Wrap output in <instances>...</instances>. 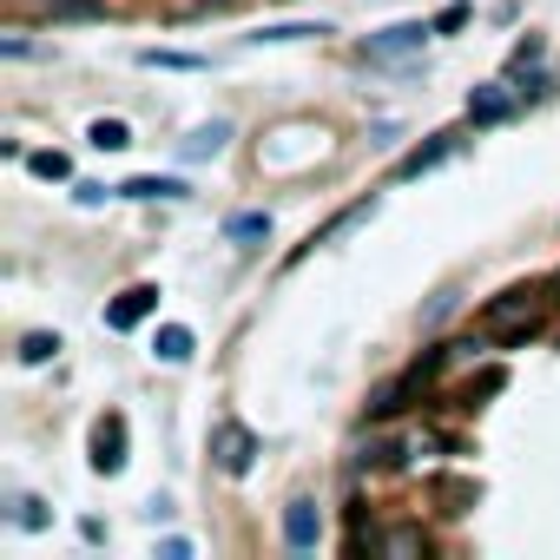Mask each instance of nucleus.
Masks as SVG:
<instances>
[{"instance_id": "obj_1", "label": "nucleus", "mask_w": 560, "mask_h": 560, "mask_svg": "<svg viewBox=\"0 0 560 560\" xmlns=\"http://www.w3.org/2000/svg\"><path fill=\"white\" fill-rule=\"evenodd\" d=\"M337 152V132L317 126V119H284V126H270L264 145H257V172H277V178H298L311 165H324Z\"/></svg>"}, {"instance_id": "obj_19", "label": "nucleus", "mask_w": 560, "mask_h": 560, "mask_svg": "<svg viewBox=\"0 0 560 560\" xmlns=\"http://www.w3.org/2000/svg\"><path fill=\"white\" fill-rule=\"evenodd\" d=\"M27 8H40L47 21H86V14H100V0H27Z\"/></svg>"}, {"instance_id": "obj_14", "label": "nucleus", "mask_w": 560, "mask_h": 560, "mask_svg": "<svg viewBox=\"0 0 560 560\" xmlns=\"http://www.w3.org/2000/svg\"><path fill=\"white\" fill-rule=\"evenodd\" d=\"M86 145H93V152H126V145H132V126H126V119H93V126H86Z\"/></svg>"}, {"instance_id": "obj_13", "label": "nucleus", "mask_w": 560, "mask_h": 560, "mask_svg": "<svg viewBox=\"0 0 560 560\" xmlns=\"http://www.w3.org/2000/svg\"><path fill=\"white\" fill-rule=\"evenodd\" d=\"M139 67H159V73H205V54H172V47H145Z\"/></svg>"}, {"instance_id": "obj_10", "label": "nucleus", "mask_w": 560, "mask_h": 560, "mask_svg": "<svg viewBox=\"0 0 560 560\" xmlns=\"http://www.w3.org/2000/svg\"><path fill=\"white\" fill-rule=\"evenodd\" d=\"M330 27L324 21H277V27H257L250 47H291V40H324Z\"/></svg>"}, {"instance_id": "obj_23", "label": "nucleus", "mask_w": 560, "mask_h": 560, "mask_svg": "<svg viewBox=\"0 0 560 560\" xmlns=\"http://www.w3.org/2000/svg\"><path fill=\"white\" fill-rule=\"evenodd\" d=\"M455 27H468V0H448V8L435 14V34H455Z\"/></svg>"}, {"instance_id": "obj_12", "label": "nucleus", "mask_w": 560, "mask_h": 560, "mask_svg": "<svg viewBox=\"0 0 560 560\" xmlns=\"http://www.w3.org/2000/svg\"><path fill=\"white\" fill-rule=\"evenodd\" d=\"M191 350H198V337L185 324H159V337H152V357L159 363H191Z\"/></svg>"}, {"instance_id": "obj_21", "label": "nucleus", "mask_w": 560, "mask_h": 560, "mask_svg": "<svg viewBox=\"0 0 560 560\" xmlns=\"http://www.w3.org/2000/svg\"><path fill=\"white\" fill-rule=\"evenodd\" d=\"M54 357H60V337H47V330L21 337V363H54Z\"/></svg>"}, {"instance_id": "obj_11", "label": "nucleus", "mask_w": 560, "mask_h": 560, "mask_svg": "<svg viewBox=\"0 0 560 560\" xmlns=\"http://www.w3.org/2000/svg\"><path fill=\"white\" fill-rule=\"evenodd\" d=\"M514 100H521V93H501V86H481V93L468 100V119H475V126H501V119L514 113Z\"/></svg>"}, {"instance_id": "obj_3", "label": "nucleus", "mask_w": 560, "mask_h": 560, "mask_svg": "<svg viewBox=\"0 0 560 560\" xmlns=\"http://www.w3.org/2000/svg\"><path fill=\"white\" fill-rule=\"evenodd\" d=\"M211 462H218V475H250V462H257V435L244 429V422H218L211 429Z\"/></svg>"}, {"instance_id": "obj_20", "label": "nucleus", "mask_w": 560, "mask_h": 560, "mask_svg": "<svg viewBox=\"0 0 560 560\" xmlns=\"http://www.w3.org/2000/svg\"><path fill=\"white\" fill-rule=\"evenodd\" d=\"M27 172H34V178H47V185H60V178H73V165H67V152H27Z\"/></svg>"}, {"instance_id": "obj_6", "label": "nucleus", "mask_w": 560, "mask_h": 560, "mask_svg": "<svg viewBox=\"0 0 560 560\" xmlns=\"http://www.w3.org/2000/svg\"><path fill=\"white\" fill-rule=\"evenodd\" d=\"M126 435H132V429H126L119 409L93 422V468H100V475H119V468H126Z\"/></svg>"}, {"instance_id": "obj_7", "label": "nucleus", "mask_w": 560, "mask_h": 560, "mask_svg": "<svg viewBox=\"0 0 560 560\" xmlns=\"http://www.w3.org/2000/svg\"><path fill=\"white\" fill-rule=\"evenodd\" d=\"M455 145H462V132H429V145H416V152L396 159V178H422V172H435Z\"/></svg>"}, {"instance_id": "obj_8", "label": "nucleus", "mask_w": 560, "mask_h": 560, "mask_svg": "<svg viewBox=\"0 0 560 560\" xmlns=\"http://www.w3.org/2000/svg\"><path fill=\"white\" fill-rule=\"evenodd\" d=\"M429 34H435V21H402V27H389V34H376V40H370L363 54H370V60H396V54H409V47H422Z\"/></svg>"}, {"instance_id": "obj_9", "label": "nucleus", "mask_w": 560, "mask_h": 560, "mask_svg": "<svg viewBox=\"0 0 560 560\" xmlns=\"http://www.w3.org/2000/svg\"><path fill=\"white\" fill-rule=\"evenodd\" d=\"M119 198H139V205H178V198H191V185L185 178H159V172H145V178H126V185H113Z\"/></svg>"}, {"instance_id": "obj_4", "label": "nucleus", "mask_w": 560, "mask_h": 560, "mask_svg": "<svg viewBox=\"0 0 560 560\" xmlns=\"http://www.w3.org/2000/svg\"><path fill=\"white\" fill-rule=\"evenodd\" d=\"M317 540H324V508L311 494H291L284 501V547L291 553H317Z\"/></svg>"}, {"instance_id": "obj_2", "label": "nucleus", "mask_w": 560, "mask_h": 560, "mask_svg": "<svg viewBox=\"0 0 560 560\" xmlns=\"http://www.w3.org/2000/svg\"><path fill=\"white\" fill-rule=\"evenodd\" d=\"M540 317H547V284H514V291H501V298L481 304V337L514 343V337L540 330Z\"/></svg>"}, {"instance_id": "obj_5", "label": "nucleus", "mask_w": 560, "mask_h": 560, "mask_svg": "<svg viewBox=\"0 0 560 560\" xmlns=\"http://www.w3.org/2000/svg\"><path fill=\"white\" fill-rule=\"evenodd\" d=\"M159 298H165L159 284H132V291H119V298L106 304V330H139V324L159 311Z\"/></svg>"}, {"instance_id": "obj_16", "label": "nucleus", "mask_w": 560, "mask_h": 560, "mask_svg": "<svg viewBox=\"0 0 560 560\" xmlns=\"http://www.w3.org/2000/svg\"><path fill=\"white\" fill-rule=\"evenodd\" d=\"M224 139H231V126H224V119H211V126H198V132L185 139V159H218V152H224Z\"/></svg>"}, {"instance_id": "obj_25", "label": "nucleus", "mask_w": 560, "mask_h": 560, "mask_svg": "<svg viewBox=\"0 0 560 560\" xmlns=\"http://www.w3.org/2000/svg\"><path fill=\"white\" fill-rule=\"evenodd\" d=\"M80 540H86V547H100V540H106V521H93V514H86V521H80Z\"/></svg>"}, {"instance_id": "obj_17", "label": "nucleus", "mask_w": 560, "mask_h": 560, "mask_svg": "<svg viewBox=\"0 0 560 560\" xmlns=\"http://www.w3.org/2000/svg\"><path fill=\"white\" fill-rule=\"evenodd\" d=\"M363 211H376V198H357V205H350V211H337V218H330V224H317V231H311V244H304V250H317V244H330V237H337V231H350V224H357V218H363ZM304 250H298V257H304Z\"/></svg>"}, {"instance_id": "obj_15", "label": "nucleus", "mask_w": 560, "mask_h": 560, "mask_svg": "<svg viewBox=\"0 0 560 560\" xmlns=\"http://www.w3.org/2000/svg\"><path fill=\"white\" fill-rule=\"evenodd\" d=\"M224 237H231V244H264V237H270V211H237V218H224Z\"/></svg>"}, {"instance_id": "obj_22", "label": "nucleus", "mask_w": 560, "mask_h": 560, "mask_svg": "<svg viewBox=\"0 0 560 560\" xmlns=\"http://www.w3.org/2000/svg\"><path fill=\"white\" fill-rule=\"evenodd\" d=\"M376 547L383 553H422V534L416 527H389V534H376Z\"/></svg>"}, {"instance_id": "obj_18", "label": "nucleus", "mask_w": 560, "mask_h": 560, "mask_svg": "<svg viewBox=\"0 0 560 560\" xmlns=\"http://www.w3.org/2000/svg\"><path fill=\"white\" fill-rule=\"evenodd\" d=\"M8 521H14V527H27V534H40V527H47L40 494H8Z\"/></svg>"}, {"instance_id": "obj_24", "label": "nucleus", "mask_w": 560, "mask_h": 560, "mask_svg": "<svg viewBox=\"0 0 560 560\" xmlns=\"http://www.w3.org/2000/svg\"><path fill=\"white\" fill-rule=\"evenodd\" d=\"M547 86H553V80H547V73H527V80H521V86H514V93H521V100H547Z\"/></svg>"}]
</instances>
